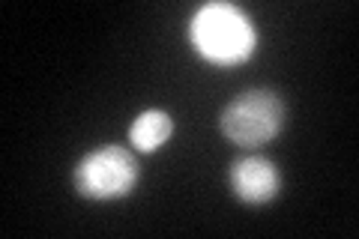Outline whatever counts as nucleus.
<instances>
[{
  "label": "nucleus",
  "instance_id": "4",
  "mask_svg": "<svg viewBox=\"0 0 359 239\" xmlns=\"http://www.w3.org/2000/svg\"><path fill=\"white\" fill-rule=\"evenodd\" d=\"M228 186L237 200L261 207L282 191V174L264 156H240L228 168Z\"/></svg>",
  "mask_w": 359,
  "mask_h": 239
},
{
  "label": "nucleus",
  "instance_id": "3",
  "mask_svg": "<svg viewBox=\"0 0 359 239\" xmlns=\"http://www.w3.org/2000/svg\"><path fill=\"white\" fill-rule=\"evenodd\" d=\"M219 129L237 146H264L285 129V102L273 90H249L222 111Z\"/></svg>",
  "mask_w": 359,
  "mask_h": 239
},
{
  "label": "nucleus",
  "instance_id": "1",
  "mask_svg": "<svg viewBox=\"0 0 359 239\" xmlns=\"http://www.w3.org/2000/svg\"><path fill=\"white\" fill-rule=\"evenodd\" d=\"M195 51L216 66H237L255 54L257 33L249 15L231 4L201 6L189 27Z\"/></svg>",
  "mask_w": 359,
  "mask_h": 239
},
{
  "label": "nucleus",
  "instance_id": "2",
  "mask_svg": "<svg viewBox=\"0 0 359 239\" xmlns=\"http://www.w3.org/2000/svg\"><path fill=\"white\" fill-rule=\"evenodd\" d=\"M141 165L132 150L117 144L99 146L75 165V191L87 200H117L138 186Z\"/></svg>",
  "mask_w": 359,
  "mask_h": 239
},
{
  "label": "nucleus",
  "instance_id": "5",
  "mask_svg": "<svg viewBox=\"0 0 359 239\" xmlns=\"http://www.w3.org/2000/svg\"><path fill=\"white\" fill-rule=\"evenodd\" d=\"M174 132V120L168 117L165 111H144L135 117V123L129 126V144L135 153H156L159 146L171 138Z\"/></svg>",
  "mask_w": 359,
  "mask_h": 239
}]
</instances>
